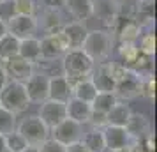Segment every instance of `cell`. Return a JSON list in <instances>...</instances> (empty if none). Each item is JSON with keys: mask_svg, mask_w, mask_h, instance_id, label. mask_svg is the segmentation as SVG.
<instances>
[{"mask_svg": "<svg viewBox=\"0 0 157 152\" xmlns=\"http://www.w3.org/2000/svg\"><path fill=\"white\" fill-rule=\"evenodd\" d=\"M94 67H95V62L81 48L67 50L64 53V57H62L64 76L71 83H74L78 80H83V78H88L90 72L94 71Z\"/></svg>", "mask_w": 157, "mask_h": 152, "instance_id": "6da1fadb", "label": "cell"}, {"mask_svg": "<svg viewBox=\"0 0 157 152\" xmlns=\"http://www.w3.org/2000/svg\"><path fill=\"white\" fill-rule=\"evenodd\" d=\"M113 37L108 30H88L85 41L81 44V50L85 51L94 62H99L111 53Z\"/></svg>", "mask_w": 157, "mask_h": 152, "instance_id": "7a4b0ae2", "label": "cell"}, {"mask_svg": "<svg viewBox=\"0 0 157 152\" xmlns=\"http://www.w3.org/2000/svg\"><path fill=\"white\" fill-rule=\"evenodd\" d=\"M29 95L25 90V85L20 81H7L6 87L0 90V106L9 110L13 113H21L29 108Z\"/></svg>", "mask_w": 157, "mask_h": 152, "instance_id": "3957f363", "label": "cell"}, {"mask_svg": "<svg viewBox=\"0 0 157 152\" xmlns=\"http://www.w3.org/2000/svg\"><path fill=\"white\" fill-rule=\"evenodd\" d=\"M16 131L21 134L30 147H39L50 136V127L39 119V115H30L16 124Z\"/></svg>", "mask_w": 157, "mask_h": 152, "instance_id": "277c9868", "label": "cell"}, {"mask_svg": "<svg viewBox=\"0 0 157 152\" xmlns=\"http://www.w3.org/2000/svg\"><path fill=\"white\" fill-rule=\"evenodd\" d=\"M39 43H41V58L39 60H44V62H53L57 58L64 57V53L69 50V43L62 30H58L55 34H48Z\"/></svg>", "mask_w": 157, "mask_h": 152, "instance_id": "5b68a950", "label": "cell"}, {"mask_svg": "<svg viewBox=\"0 0 157 152\" xmlns=\"http://www.w3.org/2000/svg\"><path fill=\"white\" fill-rule=\"evenodd\" d=\"M141 80L143 78L140 74H136L127 67V72L124 74V78L115 83L113 94L117 95V99H124V101L134 99L141 94Z\"/></svg>", "mask_w": 157, "mask_h": 152, "instance_id": "8992f818", "label": "cell"}, {"mask_svg": "<svg viewBox=\"0 0 157 152\" xmlns=\"http://www.w3.org/2000/svg\"><path fill=\"white\" fill-rule=\"evenodd\" d=\"M92 16L101 20L104 27L115 29L120 16V6L115 0H92Z\"/></svg>", "mask_w": 157, "mask_h": 152, "instance_id": "52a82bcc", "label": "cell"}, {"mask_svg": "<svg viewBox=\"0 0 157 152\" xmlns=\"http://www.w3.org/2000/svg\"><path fill=\"white\" fill-rule=\"evenodd\" d=\"M4 71L7 74V80L25 83L34 74V64L29 62V60H25V58H21L20 55H16V57L4 62Z\"/></svg>", "mask_w": 157, "mask_h": 152, "instance_id": "ba28073f", "label": "cell"}, {"mask_svg": "<svg viewBox=\"0 0 157 152\" xmlns=\"http://www.w3.org/2000/svg\"><path fill=\"white\" fill-rule=\"evenodd\" d=\"M51 134H53V140H57L58 143L62 145H71L74 142H79L81 140V124L74 122L71 119H64L60 124H57L55 127H51Z\"/></svg>", "mask_w": 157, "mask_h": 152, "instance_id": "9c48e42d", "label": "cell"}, {"mask_svg": "<svg viewBox=\"0 0 157 152\" xmlns=\"http://www.w3.org/2000/svg\"><path fill=\"white\" fill-rule=\"evenodd\" d=\"M7 34L14 36L16 39H27V37H34V32L37 30V18L36 16H23L16 14L13 16L7 23Z\"/></svg>", "mask_w": 157, "mask_h": 152, "instance_id": "30bf717a", "label": "cell"}, {"mask_svg": "<svg viewBox=\"0 0 157 152\" xmlns=\"http://www.w3.org/2000/svg\"><path fill=\"white\" fill-rule=\"evenodd\" d=\"M39 119L43 120L48 127H55L60 124L64 119H67V111H65V103L64 101H53V99H46L41 103L39 108Z\"/></svg>", "mask_w": 157, "mask_h": 152, "instance_id": "8fae6325", "label": "cell"}, {"mask_svg": "<svg viewBox=\"0 0 157 152\" xmlns=\"http://www.w3.org/2000/svg\"><path fill=\"white\" fill-rule=\"evenodd\" d=\"M30 103H41L48 99V85H50V76L44 72H34L29 80L23 83Z\"/></svg>", "mask_w": 157, "mask_h": 152, "instance_id": "7c38bea8", "label": "cell"}, {"mask_svg": "<svg viewBox=\"0 0 157 152\" xmlns=\"http://www.w3.org/2000/svg\"><path fill=\"white\" fill-rule=\"evenodd\" d=\"M102 136H104L106 150L109 152H124L125 147L132 140L129 136V133L125 131V127H118V126H104Z\"/></svg>", "mask_w": 157, "mask_h": 152, "instance_id": "4fadbf2b", "label": "cell"}, {"mask_svg": "<svg viewBox=\"0 0 157 152\" xmlns=\"http://www.w3.org/2000/svg\"><path fill=\"white\" fill-rule=\"evenodd\" d=\"M65 111H67V119H71L78 124H86L90 122L92 119V108H90V103L79 101L76 97H69L65 101Z\"/></svg>", "mask_w": 157, "mask_h": 152, "instance_id": "5bb4252c", "label": "cell"}, {"mask_svg": "<svg viewBox=\"0 0 157 152\" xmlns=\"http://www.w3.org/2000/svg\"><path fill=\"white\" fill-rule=\"evenodd\" d=\"M71 95H72V83L65 78L64 74L51 76L50 85H48V99L65 103Z\"/></svg>", "mask_w": 157, "mask_h": 152, "instance_id": "9a60e30c", "label": "cell"}, {"mask_svg": "<svg viewBox=\"0 0 157 152\" xmlns=\"http://www.w3.org/2000/svg\"><path fill=\"white\" fill-rule=\"evenodd\" d=\"M115 30L124 43H136V39L141 34V27L134 21V18H122V14L117 20Z\"/></svg>", "mask_w": 157, "mask_h": 152, "instance_id": "2e32d148", "label": "cell"}, {"mask_svg": "<svg viewBox=\"0 0 157 152\" xmlns=\"http://www.w3.org/2000/svg\"><path fill=\"white\" fill-rule=\"evenodd\" d=\"M62 32H64L67 43H69V50H74V48H81V44L88 34V29L85 27L83 21H72L64 25Z\"/></svg>", "mask_w": 157, "mask_h": 152, "instance_id": "e0dca14e", "label": "cell"}, {"mask_svg": "<svg viewBox=\"0 0 157 152\" xmlns=\"http://www.w3.org/2000/svg\"><path fill=\"white\" fill-rule=\"evenodd\" d=\"M88 78L95 85L97 92H113L115 80L111 78V74H109V65L108 64H101L97 69L94 67V71L90 72Z\"/></svg>", "mask_w": 157, "mask_h": 152, "instance_id": "ac0fdd59", "label": "cell"}, {"mask_svg": "<svg viewBox=\"0 0 157 152\" xmlns=\"http://www.w3.org/2000/svg\"><path fill=\"white\" fill-rule=\"evenodd\" d=\"M125 131L129 133V136L132 138V140H140L143 138L145 134H148L150 133V122L147 115H143V113H131L129 117L127 124H125Z\"/></svg>", "mask_w": 157, "mask_h": 152, "instance_id": "d6986e66", "label": "cell"}, {"mask_svg": "<svg viewBox=\"0 0 157 152\" xmlns=\"http://www.w3.org/2000/svg\"><path fill=\"white\" fill-rule=\"evenodd\" d=\"M37 27H41V29L46 32V36H48V34H55V32H58V30H62L64 21H62L60 11H55V9H44L43 13H41L39 21H37Z\"/></svg>", "mask_w": 157, "mask_h": 152, "instance_id": "ffe728a7", "label": "cell"}, {"mask_svg": "<svg viewBox=\"0 0 157 152\" xmlns=\"http://www.w3.org/2000/svg\"><path fill=\"white\" fill-rule=\"evenodd\" d=\"M131 108L129 104H125V101H117L113 108L106 113V126H118V127H125L129 117H131Z\"/></svg>", "mask_w": 157, "mask_h": 152, "instance_id": "44dd1931", "label": "cell"}, {"mask_svg": "<svg viewBox=\"0 0 157 152\" xmlns=\"http://www.w3.org/2000/svg\"><path fill=\"white\" fill-rule=\"evenodd\" d=\"M64 7L76 21H83L92 16V0H64Z\"/></svg>", "mask_w": 157, "mask_h": 152, "instance_id": "7402d4cb", "label": "cell"}, {"mask_svg": "<svg viewBox=\"0 0 157 152\" xmlns=\"http://www.w3.org/2000/svg\"><path fill=\"white\" fill-rule=\"evenodd\" d=\"M117 101H118V99H117V95H115L113 92H97L95 97L92 99V103H90L92 113L106 117V113L117 104Z\"/></svg>", "mask_w": 157, "mask_h": 152, "instance_id": "603a6c76", "label": "cell"}, {"mask_svg": "<svg viewBox=\"0 0 157 152\" xmlns=\"http://www.w3.org/2000/svg\"><path fill=\"white\" fill-rule=\"evenodd\" d=\"M97 94V88L92 83L90 78H83V80H78L72 83V95L71 97H76L79 101L85 103H92V99Z\"/></svg>", "mask_w": 157, "mask_h": 152, "instance_id": "cb8c5ba5", "label": "cell"}, {"mask_svg": "<svg viewBox=\"0 0 157 152\" xmlns=\"http://www.w3.org/2000/svg\"><path fill=\"white\" fill-rule=\"evenodd\" d=\"M18 55L29 62H37L41 58V43L36 37H27V39H21L20 41V50H18Z\"/></svg>", "mask_w": 157, "mask_h": 152, "instance_id": "d4e9b609", "label": "cell"}, {"mask_svg": "<svg viewBox=\"0 0 157 152\" xmlns=\"http://www.w3.org/2000/svg\"><path fill=\"white\" fill-rule=\"evenodd\" d=\"M79 142L85 145L88 152H104L106 150L102 129H90L88 133L81 134V140H79Z\"/></svg>", "mask_w": 157, "mask_h": 152, "instance_id": "484cf974", "label": "cell"}, {"mask_svg": "<svg viewBox=\"0 0 157 152\" xmlns=\"http://www.w3.org/2000/svg\"><path fill=\"white\" fill-rule=\"evenodd\" d=\"M18 50H20V39H16L14 36L6 34V36L0 39V60L2 62L16 57L18 55Z\"/></svg>", "mask_w": 157, "mask_h": 152, "instance_id": "4316f807", "label": "cell"}, {"mask_svg": "<svg viewBox=\"0 0 157 152\" xmlns=\"http://www.w3.org/2000/svg\"><path fill=\"white\" fill-rule=\"evenodd\" d=\"M29 149H32L27 140L18 133V131H13L6 136V152H27Z\"/></svg>", "mask_w": 157, "mask_h": 152, "instance_id": "83f0119b", "label": "cell"}, {"mask_svg": "<svg viewBox=\"0 0 157 152\" xmlns=\"http://www.w3.org/2000/svg\"><path fill=\"white\" fill-rule=\"evenodd\" d=\"M13 131H16V115L0 106V134L7 136Z\"/></svg>", "mask_w": 157, "mask_h": 152, "instance_id": "f1b7e54d", "label": "cell"}, {"mask_svg": "<svg viewBox=\"0 0 157 152\" xmlns=\"http://www.w3.org/2000/svg\"><path fill=\"white\" fill-rule=\"evenodd\" d=\"M118 55H120V58L125 62V65H131L136 60V57L140 55L138 44H136V43H124V41H120V46H118Z\"/></svg>", "mask_w": 157, "mask_h": 152, "instance_id": "f546056e", "label": "cell"}, {"mask_svg": "<svg viewBox=\"0 0 157 152\" xmlns=\"http://www.w3.org/2000/svg\"><path fill=\"white\" fill-rule=\"evenodd\" d=\"M138 50L147 57H154L155 55V34L154 32L143 34L141 39H140V44H138Z\"/></svg>", "mask_w": 157, "mask_h": 152, "instance_id": "4dcf8cb0", "label": "cell"}, {"mask_svg": "<svg viewBox=\"0 0 157 152\" xmlns=\"http://www.w3.org/2000/svg\"><path fill=\"white\" fill-rule=\"evenodd\" d=\"M16 14L34 16L36 14V0H13Z\"/></svg>", "mask_w": 157, "mask_h": 152, "instance_id": "1f68e13d", "label": "cell"}, {"mask_svg": "<svg viewBox=\"0 0 157 152\" xmlns=\"http://www.w3.org/2000/svg\"><path fill=\"white\" fill-rule=\"evenodd\" d=\"M145 99H154L155 97V78H154V74H150V76H145L141 80V94Z\"/></svg>", "mask_w": 157, "mask_h": 152, "instance_id": "d6a6232c", "label": "cell"}, {"mask_svg": "<svg viewBox=\"0 0 157 152\" xmlns=\"http://www.w3.org/2000/svg\"><path fill=\"white\" fill-rule=\"evenodd\" d=\"M36 152H65V145L58 143L53 138H48L39 147H36Z\"/></svg>", "mask_w": 157, "mask_h": 152, "instance_id": "836d02e7", "label": "cell"}, {"mask_svg": "<svg viewBox=\"0 0 157 152\" xmlns=\"http://www.w3.org/2000/svg\"><path fill=\"white\" fill-rule=\"evenodd\" d=\"M13 16H16L14 11V2L13 0H6V2H0V20L7 23Z\"/></svg>", "mask_w": 157, "mask_h": 152, "instance_id": "e575fe53", "label": "cell"}, {"mask_svg": "<svg viewBox=\"0 0 157 152\" xmlns=\"http://www.w3.org/2000/svg\"><path fill=\"white\" fill-rule=\"evenodd\" d=\"M154 9H155V0H138V13L140 14L154 16Z\"/></svg>", "mask_w": 157, "mask_h": 152, "instance_id": "d590c367", "label": "cell"}, {"mask_svg": "<svg viewBox=\"0 0 157 152\" xmlns=\"http://www.w3.org/2000/svg\"><path fill=\"white\" fill-rule=\"evenodd\" d=\"M44 9H55V11H60L64 7V0H43Z\"/></svg>", "mask_w": 157, "mask_h": 152, "instance_id": "8d00e7d4", "label": "cell"}, {"mask_svg": "<svg viewBox=\"0 0 157 152\" xmlns=\"http://www.w3.org/2000/svg\"><path fill=\"white\" fill-rule=\"evenodd\" d=\"M65 152H88V150H86V147L81 142H74V143L65 147Z\"/></svg>", "mask_w": 157, "mask_h": 152, "instance_id": "74e56055", "label": "cell"}, {"mask_svg": "<svg viewBox=\"0 0 157 152\" xmlns=\"http://www.w3.org/2000/svg\"><path fill=\"white\" fill-rule=\"evenodd\" d=\"M7 74H6V71H4V67H0V90L6 87V83H7Z\"/></svg>", "mask_w": 157, "mask_h": 152, "instance_id": "f35d334b", "label": "cell"}, {"mask_svg": "<svg viewBox=\"0 0 157 152\" xmlns=\"http://www.w3.org/2000/svg\"><path fill=\"white\" fill-rule=\"evenodd\" d=\"M6 34H7V25H6V21L0 20V39L6 36Z\"/></svg>", "mask_w": 157, "mask_h": 152, "instance_id": "ab89813d", "label": "cell"}, {"mask_svg": "<svg viewBox=\"0 0 157 152\" xmlns=\"http://www.w3.org/2000/svg\"><path fill=\"white\" fill-rule=\"evenodd\" d=\"M0 152H6V136L0 134Z\"/></svg>", "mask_w": 157, "mask_h": 152, "instance_id": "60d3db41", "label": "cell"}, {"mask_svg": "<svg viewBox=\"0 0 157 152\" xmlns=\"http://www.w3.org/2000/svg\"><path fill=\"white\" fill-rule=\"evenodd\" d=\"M115 2H122V0H115Z\"/></svg>", "mask_w": 157, "mask_h": 152, "instance_id": "b9f144b4", "label": "cell"}, {"mask_svg": "<svg viewBox=\"0 0 157 152\" xmlns=\"http://www.w3.org/2000/svg\"><path fill=\"white\" fill-rule=\"evenodd\" d=\"M0 2H6V0H0Z\"/></svg>", "mask_w": 157, "mask_h": 152, "instance_id": "7bdbcfd3", "label": "cell"}, {"mask_svg": "<svg viewBox=\"0 0 157 152\" xmlns=\"http://www.w3.org/2000/svg\"><path fill=\"white\" fill-rule=\"evenodd\" d=\"M29 150H30V149H29ZM29 150H27V152H29Z\"/></svg>", "mask_w": 157, "mask_h": 152, "instance_id": "ee69618b", "label": "cell"}]
</instances>
